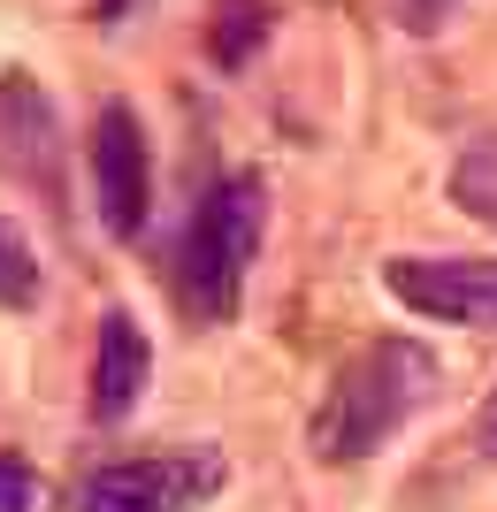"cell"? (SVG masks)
Masks as SVG:
<instances>
[{
  "mask_svg": "<svg viewBox=\"0 0 497 512\" xmlns=\"http://www.w3.org/2000/svg\"><path fill=\"white\" fill-rule=\"evenodd\" d=\"M46 505V482L23 467L16 451H0V512H39Z\"/></svg>",
  "mask_w": 497,
  "mask_h": 512,
  "instance_id": "11",
  "label": "cell"
},
{
  "mask_svg": "<svg viewBox=\"0 0 497 512\" xmlns=\"http://www.w3.org/2000/svg\"><path fill=\"white\" fill-rule=\"evenodd\" d=\"M268 39H276V0H215L207 31H199V46H207L215 69H245Z\"/></svg>",
  "mask_w": 497,
  "mask_h": 512,
  "instance_id": "8",
  "label": "cell"
},
{
  "mask_svg": "<svg viewBox=\"0 0 497 512\" xmlns=\"http://www.w3.org/2000/svg\"><path fill=\"white\" fill-rule=\"evenodd\" d=\"M444 192H452L459 214H475V222L497 230V138H475V146L459 153L452 176H444Z\"/></svg>",
  "mask_w": 497,
  "mask_h": 512,
  "instance_id": "9",
  "label": "cell"
},
{
  "mask_svg": "<svg viewBox=\"0 0 497 512\" xmlns=\"http://www.w3.org/2000/svg\"><path fill=\"white\" fill-rule=\"evenodd\" d=\"M146 383H153V344H146V329H138V314H130V306H108V314H100V344H92L85 413H92L100 428H115L123 413H138Z\"/></svg>",
  "mask_w": 497,
  "mask_h": 512,
  "instance_id": "7",
  "label": "cell"
},
{
  "mask_svg": "<svg viewBox=\"0 0 497 512\" xmlns=\"http://www.w3.org/2000/svg\"><path fill=\"white\" fill-rule=\"evenodd\" d=\"M260 230H268V184L253 169H222L215 184H199V199L184 207L176 245H169V299L192 329L238 321Z\"/></svg>",
  "mask_w": 497,
  "mask_h": 512,
  "instance_id": "1",
  "label": "cell"
},
{
  "mask_svg": "<svg viewBox=\"0 0 497 512\" xmlns=\"http://www.w3.org/2000/svg\"><path fill=\"white\" fill-rule=\"evenodd\" d=\"M85 176H92V214L108 237H138L153 214V146L130 100H100L85 130Z\"/></svg>",
  "mask_w": 497,
  "mask_h": 512,
  "instance_id": "4",
  "label": "cell"
},
{
  "mask_svg": "<svg viewBox=\"0 0 497 512\" xmlns=\"http://www.w3.org/2000/svg\"><path fill=\"white\" fill-rule=\"evenodd\" d=\"M230 482L222 451H153V459H108L77 482L69 512H207Z\"/></svg>",
  "mask_w": 497,
  "mask_h": 512,
  "instance_id": "3",
  "label": "cell"
},
{
  "mask_svg": "<svg viewBox=\"0 0 497 512\" xmlns=\"http://www.w3.org/2000/svg\"><path fill=\"white\" fill-rule=\"evenodd\" d=\"M475 444H482V459H497V390H490V406H482V421H475Z\"/></svg>",
  "mask_w": 497,
  "mask_h": 512,
  "instance_id": "13",
  "label": "cell"
},
{
  "mask_svg": "<svg viewBox=\"0 0 497 512\" xmlns=\"http://www.w3.org/2000/svg\"><path fill=\"white\" fill-rule=\"evenodd\" d=\"M444 16H452V0H398V23H406V31H421V39H429V31H444Z\"/></svg>",
  "mask_w": 497,
  "mask_h": 512,
  "instance_id": "12",
  "label": "cell"
},
{
  "mask_svg": "<svg viewBox=\"0 0 497 512\" xmlns=\"http://www.w3.org/2000/svg\"><path fill=\"white\" fill-rule=\"evenodd\" d=\"M0 169L16 176L23 192L62 207V107L31 69L0 77Z\"/></svg>",
  "mask_w": 497,
  "mask_h": 512,
  "instance_id": "6",
  "label": "cell"
},
{
  "mask_svg": "<svg viewBox=\"0 0 497 512\" xmlns=\"http://www.w3.org/2000/svg\"><path fill=\"white\" fill-rule=\"evenodd\" d=\"M0 306L23 314V306H39V253H31V237L0 214Z\"/></svg>",
  "mask_w": 497,
  "mask_h": 512,
  "instance_id": "10",
  "label": "cell"
},
{
  "mask_svg": "<svg viewBox=\"0 0 497 512\" xmlns=\"http://www.w3.org/2000/svg\"><path fill=\"white\" fill-rule=\"evenodd\" d=\"M436 375H444L436 352H429V344H413V337L360 344V352L329 375L322 406H314V421H306L314 459H322V467H360V459H375L406 421L429 413Z\"/></svg>",
  "mask_w": 497,
  "mask_h": 512,
  "instance_id": "2",
  "label": "cell"
},
{
  "mask_svg": "<svg viewBox=\"0 0 497 512\" xmlns=\"http://www.w3.org/2000/svg\"><path fill=\"white\" fill-rule=\"evenodd\" d=\"M383 291L421 321L497 329V260L490 253H398V260H383Z\"/></svg>",
  "mask_w": 497,
  "mask_h": 512,
  "instance_id": "5",
  "label": "cell"
}]
</instances>
